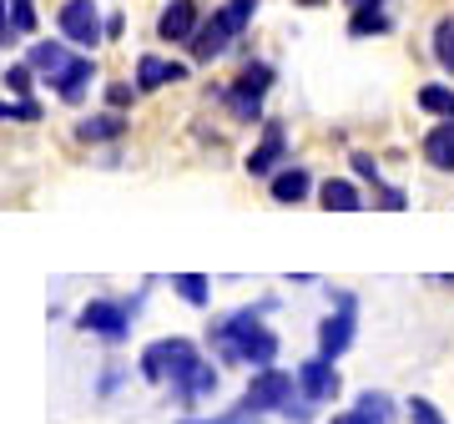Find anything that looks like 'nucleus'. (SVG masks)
Here are the masks:
<instances>
[{"mask_svg":"<svg viewBox=\"0 0 454 424\" xmlns=\"http://www.w3.org/2000/svg\"><path fill=\"white\" fill-rule=\"evenodd\" d=\"M172 288H177L192 309H207V288H212V283L202 273H177V278H172Z\"/></svg>","mask_w":454,"mask_h":424,"instance_id":"nucleus-24","label":"nucleus"},{"mask_svg":"<svg viewBox=\"0 0 454 424\" xmlns=\"http://www.w3.org/2000/svg\"><path fill=\"white\" fill-rule=\"evenodd\" d=\"M131 97H137V91H131L127 82H112V86H106V101H112V112H127Z\"/></svg>","mask_w":454,"mask_h":424,"instance_id":"nucleus-31","label":"nucleus"},{"mask_svg":"<svg viewBox=\"0 0 454 424\" xmlns=\"http://www.w3.org/2000/svg\"><path fill=\"white\" fill-rule=\"evenodd\" d=\"M389 31V16L379 11V5H364V11H354V20H348V35H384Z\"/></svg>","mask_w":454,"mask_h":424,"instance_id":"nucleus-22","label":"nucleus"},{"mask_svg":"<svg viewBox=\"0 0 454 424\" xmlns=\"http://www.w3.org/2000/svg\"><path fill=\"white\" fill-rule=\"evenodd\" d=\"M354 172H358V177H369L373 187H379V162H373L369 152H354Z\"/></svg>","mask_w":454,"mask_h":424,"instance_id":"nucleus-32","label":"nucleus"},{"mask_svg":"<svg viewBox=\"0 0 454 424\" xmlns=\"http://www.w3.org/2000/svg\"><path fill=\"white\" fill-rule=\"evenodd\" d=\"M142 309V298H91L82 313H76V324L86 334H97L106 343H121L131 334V313Z\"/></svg>","mask_w":454,"mask_h":424,"instance_id":"nucleus-3","label":"nucleus"},{"mask_svg":"<svg viewBox=\"0 0 454 424\" xmlns=\"http://www.w3.org/2000/svg\"><path fill=\"white\" fill-rule=\"evenodd\" d=\"M333 424H369V420H364V414L354 409V414H333Z\"/></svg>","mask_w":454,"mask_h":424,"instance_id":"nucleus-34","label":"nucleus"},{"mask_svg":"<svg viewBox=\"0 0 454 424\" xmlns=\"http://www.w3.org/2000/svg\"><path fill=\"white\" fill-rule=\"evenodd\" d=\"M253 11H258V0H227V5H223V20H227L238 35H243L247 20H253Z\"/></svg>","mask_w":454,"mask_h":424,"instance_id":"nucleus-26","label":"nucleus"},{"mask_svg":"<svg viewBox=\"0 0 454 424\" xmlns=\"http://www.w3.org/2000/svg\"><path fill=\"white\" fill-rule=\"evenodd\" d=\"M197 26H202V20H197L192 0H172L162 16H157V35H162V41H192Z\"/></svg>","mask_w":454,"mask_h":424,"instance_id":"nucleus-11","label":"nucleus"},{"mask_svg":"<svg viewBox=\"0 0 454 424\" xmlns=\"http://www.w3.org/2000/svg\"><path fill=\"white\" fill-rule=\"evenodd\" d=\"M177 424H262L258 414H247V409H232V414H212V420H197V414H187V420Z\"/></svg>","mask_w":454,"mask_h":424,"instance_id":"nucleus-27","label":"nucleus"},{"mask_svg":"<svg viewBox=\"0 0 454 424\" xmlns=\"http://www.w3.org/2000/svg\"><path fill=\"white\" fill-rule=\"evenodd\" d=\"M232 35H238V31H232V26L223 20V11H217V16L202 20V26H197V35L187 41V46H192V61H217V56L227 51V41H232Z\"/></svg>","mask_w":454,"mask_h":424,"instance_id":"nucleus-10","label":"nucleus"},{"mask_svg":"<svg viewBox=\"0 0 454 424\" xmlns=\"http://www.w3.org/2000/svg\"><path fill=\"white\" fill-rule=\"evenodd\" d=\"M0 116H5V122H35V116H41V106H35V101H5V106H0Z\"/></svg>","mask_w":454,"mask_h":424,"instance_id":"nucleus-28","label":"nucleus"},{"mask_svg":"<svg viewBox=\"0 0 454 424\" xmlns=\"http://www.w3.org/2000/svg\"><path fill=\"white\" fill-rule=\"evenodd\" d=\"M424 162L439 172H454V122H439L434 131H424Z\"/></svg>","mask_w":454,"mask_h":424,"instance_id":"nucleus-14","label":"nucleus"},{"mask_svg":"<svg viewBox=\"0 0 454 424\" xmlns=\"http://www.w3.org/2000/svg\"><path fill=\"white\" fill-rule=\"evenodd\" d=\"M56 20H61V35L71 41V46H101V35H106V26H101L97 5L91 0H66L61 11H56Z\"/></svg>","mask_w":454,"mask_h":424,"instance_id":"nucleus-7","label":"nucleus"},{"mask_svg":"<svg viewBox=\"0 0 454 424\" xmlns=\"http://www.w3.org/2000/svg\"><path fill=\"white\" fill-rule=\"evenodd\" d=\"M313 192V177L303 172V167H283L273 177V197L278 202H303V197Z\"/></svg>","mask_w":454,"mask_h":424,"instance_id":"nucleus-18","label":"nucleus"},{"mask_svg":"<svg viewBox=\"0 0 454 424\" xmlns=\"http://www.w3.org/2000/svg\"><path fill=\"white\" fill-rule=\"evenodd\" d=\"M5 91L26 97V91H31V66H5Z\"/></svg>","mask_w":454,"mask_h":424,"instance_id":"nucleus-30","label":"nucleus"},{"mask_svg":"<svg viewBox=\"0 0 454 424\" xmlns=\"http://www.w3.org/2000/svg\"><path fill=\"white\" fill-rule=\"evenodd\" d=\"M283 152H288V137H283V127H278V122H268V127H262L258 152L247 157V172H253V177H278V162H283Z\"/></svg>","mask_w":454,"mask_h":424,"instance_id":"nucleus-9","label":"nucleus"},{"mask_svg":"<svg viewBox=\"0 0 454 424\" xmlns=\"http://www.w3.org/2000/svg\"><path fill=\"white\" fill-rule=\"evenodd\" d=\"M318 202H324L328 212H358V208H364L358 187H354V182H343V177H328L324 187H318Z\"/></svg>","mask_w":454,"mask_h":424,"instance_id":"nucleus-16","label":"nucleus"},{"mask_svg":"<svg viewBox=\"0 0 454 424\" xmlns=\"http://www.w3.org/2000/svg\"><path fill=\"white\" fill-rule=\"evenodd\" d=\"M409 424H444V414L429 399H409Z\"/></svg>","mask_w":454,"mask_h":424,"instance_id":"nucleus-29","label":"nucleus"},{"mask_svg":"<svg viewBox=\"0 0 454 424\" xmlns=\"http://www.w3.org/2000/svg\"><path fill=\"white\" fill-rule=\"evenodd\" d=\"M26 31H35V5L31 0H5V31H0V41L11 46V41L26 35Z\"/></svg>","mask_w":454,"mask_h":424,"instance_id":"nucleus-20","label":"nucleus"},{"mask_svg":"<svg viewBox=\"0 0 454 424\" xmlns=\"http://www.w3.org/2000/svg\"><path fill=\"white\" fill-rule=\"evenodd\" d=\"M202 364V354H197V343L192 339H157V343H146L142 349V379L146 384H177L187 369H197Z\"/></svg>","mask_w":454,"mask_h":424,"instance_id":"nucleus-2","label":"nucleus"},{"mask_svg":"<svg viewBox=\"0 0 454 424\" xmlns=\"http://www.w3.org/2000/svg\"><path fill=\"white\" fill-rule=\"evenodd\" d=\"M71 61H76V56H71L61 41H35L31 56H26V66H31V71H41V76H51V82H61Z\"/></svg>","mask_w":454,"mask_h":424,"instance_id":"nucleus-12","label":"nucleus"},{"mask_svg":"<svg viewBox=\"0 0 454 424\" xmlns=\"http://www.w3.org/2000/svg\"><path fill=\"white\" fill-rule=\"evenodd\" d=\"M348 5H354V11H364V5H379V0H348Z\"/></svg>","mask_w":454,"mask_h":424,"instance_id":"nucleus-35","label":"nucleus"},{"mask_svg":"<svg viewBox=\"0 0 454 424\" xmlns=\"http://www.w3.org/2000/svg\"><path fill=\"white\" fill-rule=\"evenodd\" d=\"M339 369H333V359H309L298 364V389H303V399H313V404H328V399H339Z\"/></svg>","mask_w":454,"mask_h":424,"instance_id":"nucleus-8","label":"nucleus"},{"mask_svg":"<svg viewBox=\"0 0 454 424\" xmlns=\"http://www.w3.org/2000/svg\"><path fill=\"white\" fill-rule=\"evenodd\" d=\"M293 389H298V374H283V369H258V374L247 379V389H243V404L247 414H268V409H288L293 404Z\"/></svg>","mask_w":454,"mask_h":424,"instance_id":"nucleus-4","label":"nucleus"},{"mask_svg":"<svg viewBox=\"0 0 454 424\" xmlns=\"http://www.w3.org/2000/svg\"><path fill=\"white\" fill-rule=\"evenodd\" d=\"M121 131H127L121 112H106V116H86L82 127H76V137H82V142H116Z\"/></svg>","mask_w":454,"mask_h":424,"instance_id":"nucleus-19","label":"nucleus"},{"mask_svg":"<svg viewBox=\"0 0 454 424\" xmlns=\"http://www.w3.org/2000/svg\"><path fill=\"white\" fill-rule=\"evenodd\" d=\"M419 106L434 112V116H444V122H454V91L450 86H419Z\"/></svg>","mask_w":454,"mask_h":424,"instance_id":"nucleus-23","label":"nucleus"},{"mask_svg":"<svg viewBox=\"0 0 454 424\" xmlns=\"http://www.w3.org/2000/svg\"><path fill=\"white\" fill-rule=\"evenodd\" d=\"M91 71H97V66H91V56H76V61L66 66L61 82H51V86L61 91V101H82L86 97V82H91Z\"/></svg>","mask_w":454,"mask_h":424,"instance_id":"nucleus-17","label":"nucleus"},{"mask_svg":"<svg viewBox=\"0 0 454 424\" xmlns=\"http://www.w3.org/2000/svg\"><path fill=\"white\" fill-rule=\"evenodd\" d=\"M273 303H258V309H238L212 324V349L223 354V364H253V369H268L278 359V334L262 324V313Z\"/></svg>","mask_w":454,"mask_h":424,"instance_id":"nucleus-1","label":"nucleus"},{"mask_svg":"<svg viewBox=\"0 0 454 424\" xmlns=\"http://www.w3.org/2000/svg\"><path fill=\"white\" fill-rule=\"evenodd\" d=\"M268 86H273V66H262V61H253L238 76V82L227 86L223 97H227V106H232V116L238 122H258V112H262V97H268Z\"/></svg>","mask_w":454,"mask_h":424,"instance_id":"nucleus-6","label":"nucleus"},{"mask_svg":"<svg viewBox=\"0 0 454 424\" xmlns=\"http://www.w3.org/2000/svg\"><path fill=\"white\" fill-rule=\"evenodd\" d=\"M182 76H187V66H177V61H157V56L137 61V91H157V86L182 82Z\"/></svg>","mask_w":454,"mask_h":424,"instance_id":"nucleus-15","label":"nucleus"},{"mask_svg":"<svg viewBox=\"0 0 454 424\" xmlns=\"http://www.w3.org/2000/svg\"><path fill=\"white\" fill-rule=\"evenodd\" d=\"M283 414H288L293 424H309V420H313V399H293V404L283 409Z\"/></svg>","mask_w":454,"mask_h":424,"instance_id":"nucleus-33","label":"nucleus"},{"mask_svg":"<svg viewBox=\"0 0 454 424\" xmlns=\"http://www.w3.org/2000/svg\"><path fill=\"white\" fill-rule=\"evenodd\" d=\"M354 409H358L369 424H394V420H399V414H394V399H389L384 389H364Z\"/></svg>","mask_w":454,"mask_h":424,"instance_id":"nucleus-21","label":"nucleus"},{"mask_svg":"<svg viewBox=\"0 0 454 424\" xmlns=\"http://www.w3.org/2000/svg\"><path fill=\"white\" fill-rule=\"evenodd\" d=\"M172 394H177L182 404H197V399H207V394H217V369H212L207 359L197 364V369H187V374L172 384Z\"/></svg>","mask_w":454,"mask_h":424,"instance_id":"nucleus-13","label":"nucleus"},{"mask_svg":"<svg viewBox=\"0 0 454 424\" xmlns=\"http://www.w3.org/2000/svg\"><path fill=\"white\" fill-rule=\"evenodd\" d=\"M354 328H358V298L354 294H333V313L318 324V354L339 364L354 343Z\"/></svg>","mask_w":454,"mask_h":424,"instance_id":"nucleus-5","label":"nucleus"},{"mask_svg":"<svg viewBox=\"0 0 454 424\" xmlns=\"http://www.w3.org/2000/svg\"><path fill=\"white\" fill-rule=\"evenodd\" d=\"M434 61L444 71H454V20H439L434 26Z\"/></svg>","mask_w":454,"mask_h":424,"instance_id":"nucleus-25","label":"nucleus"}]
</instances>
